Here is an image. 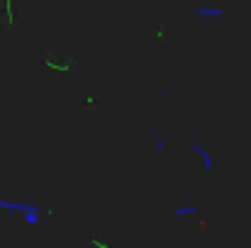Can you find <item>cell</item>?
<instances>
[{
  "label": "cell",
  "mask_w": 251,
  "mask_h": 248,
  "mask_svg": "<svg viewBox=\"0 0 251 248\" xmlns=\"http://www.w3.org/2000/svg\"><path fill=\"white\" fill-rule=\"evenodd\" d=\"M42 64H44L47 71H51V73H56V76H69V73L76 71L78 59H76V56H64V59H59L56 54L49 51V54L42 59Z\"/></svg>",
  "instance_id": "cell-1"
},
{
  "label": "cell",
  "mask_w": 251,
  "mask_h": 248,
  "mask_svg": "<svg viewBox=\"0 0 251 248\" xmlns=\"http://www.w3.org/2000/svg\"><path fill=\"white\" fill-rule=\"evenodd\" d=\"M190 149H193V156L202 161V168H205L207 173H212V168H215V161H212L210 151H207V149H205V146H202V144H200L198 139H193V141H190Z\"/></svg>",
  "instance_id": "cell-2"
},
{
  "label": "cell",
  "mask_w": 251,
  "mask_h": 248,
  "mask_svg": "<svg viewBox=\"0 0 251 248\" xmlns=\"http://www.w3.org/2000/svg\"><path fill=\"white\" fill-rule=\"evenodd\" d=\"M151 139H154V151H156V154H164V151H166V139H164L159 132H156Z\"/></svg>",
  "instance_id": "cell-3"
},
{
  "label": "cell",
  "mask_w": 251,
  "mask_h": 248,
  "mask_svg": "<svg viewBox=\"0 0 251 248\" xmlns=\"http://www.w3.org/2000/svg\"><path fill=\"white\" fill-rule=\"evenodd\" d=\"M198 212H200V207L185 204V207H178V209H176V217H188V214H198Z\"/></svg>",
  "instance_id": "cell-4"
},
{
  "label": "cell",
  "mask_w": 251,
  "mask_h": 248,
  "mask_svg": "<svg viewBox=\"0 0 251 248\" xmlns=\"http://www.w3.org/2000/svg\"><path fill=\"white\" fill-rule=\"evenodd\" d=\"M222 15V10H217V7H200L198 10V17H220Z\"/></svg>",
  "instance_id": "cell-5"
},
{
  "label": "cell",
  "mask_w": 251,
  "mask_h": 248,
  "mask_svg": "<svg viewBox=\"0 0 251 248\" xmlns=\"http://www.w3.org/2000/svg\"><path fill=\"white\" fill-rule=\"evenodd\" d=\"M88 246H93V248H115V246H110L107 241L98 239V236H90V239H88Z\"/></svg>",
  "instance_id": "cell-6"
},
{
  "label": "cell",
  "mask_w": 251,
  "mask_h": 248,
  "mask_svg": "<svg viewBox=\"0 0 251 248\" xmlns=\"http://www.w3.org/2000/svg\"><path fill=\"white\" fill-rule=\"evenodd\" d=\"M98 100H100V95H98V92H93V90H88V92L83 95V102L88 105V107H93Z\"/></svg>",
  "instance_id": "cell-7"
}]
</instances>
